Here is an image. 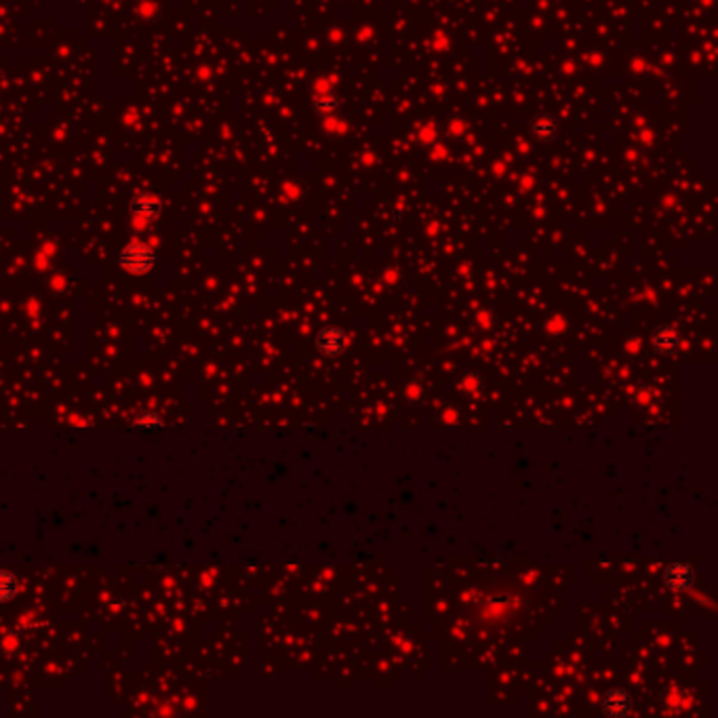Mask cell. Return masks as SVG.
<instances>
[{"mask_svg": "<svg viewBox=\"0 0 718 718\" xmlns=\"http://www.w3.org/2000/svg\"><path fill=\"white\" fill-rule=\"evenodd\" d=\"M118 261L131 274H146L156 263V253L146 242H129L123 249Z\"/></svg>", "mask_w": 718, "mask_h": 718, "instance_id": "1", "label": "cell"}, {"mask_svg": "<svg viewBox=\"0 0 718 718\" xmlns=\"http://www.w3.org/2000/svg\"><path fill=\"white\" fill-rule=\"evenodd\" d=\"M160 200L154 194H139L133 202H131V213L135 219L141 221H152L158 213H160Z\"/></svg>", "mask_w": 718, "mask_h": 718, "instance_id": "2", "label": "cell"}, {"mask_svg": "<svg viewBox=\"0 0 718 718\" xmlns=\"http://www.w3.org/2000/svg\"><path fill=\"white\" fill-rule=\"evenodd\" d=\"M531 131H533V135H537V139L550 141V139H554L556 133H558V120H556L554 116H550V114H539V116L533 120Z\"/></svg>", "mask_w": 718, "mask_h": 718, "instance_id": "3", "label": "cell"}, {"mask_svg": "<svg viewBox=\"0 0 718 718\" xmlns=\"http://www.w3.org/2000/svg\"><path fill=\"white\" fill-rule=\"evenodd\" d=\"M678 575H674L672 571L665 575L668 577V581H670V586H676V588H686L689 586V581H691V571H689V567L686 565H674L672 567Z\"/></svg>", "mask_w": 718, "mask_h": 718, "instance_id": "4", "label": "cell"}, {"mask_svg": "<svg viewBox=\"0 0 718 718\" xmlns=\"http://www.w3.org/2000/svg\"><path fill=\"white\" fill-rule=\"evenodd\" d=\"M15 594V581L9 573H0V600H7Z\"/></svg>", "mask_w": 718, "mask_h": 718, "instance_id": "5", "label": "cell"}]
</instances>
